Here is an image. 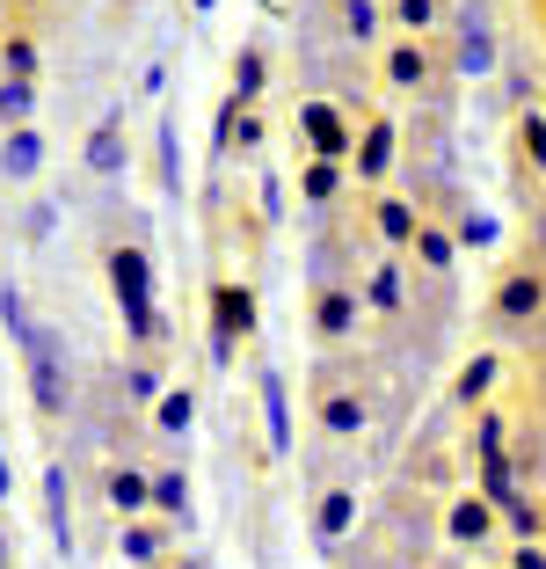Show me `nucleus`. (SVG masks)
<instances>
[{"label":"nucleus","mask_w":546,"mask_h":569,"mask_svg":"<svg viewBox=\"0 0 546 569\" xmlns=\"http://www.w3.org/2000/svg\"><path fill=\"white\" fill-rule=\"evenodd\" d=\"M415 263L431 270V278H452V263H459V234H445V227L423 219V234H415Z\"/></svg>","instance_id":"nucleus-20"},{"label":"nucleus","mask_w":546,"mask_h":569,"mask_svg":"<svg viewBox=\"0 0 546 569\" xmlns=\"http://www.w3.org/2000/svg\"><path fill=\"white\" fill-rule=\"evenodd\" d=\"M0 73H8V81H37V44L30 37H0Z\"/></svg>","instance_id":"nucleus-28"},{"label":"nucleus","mask_w":546,"mask_h":569,"mask_svg":"<svg viewBox=\"0 0 546 569\" xmlns=\"http://www.w3.org/2000/svg\"><path fill=\"white\" fill-rule=\"evenodd\" d=\"M37 168H44V132H37V124L0 132V176H8V183H30Z\"/></svg>","instance_id":"nucleus-12"},{"label":"nucleus","mask_w":546,"mask_h":569,"mask_svg":"<svg viewBox=\"0 0 546 569\" xmlns=\"http://www.w3.org/2000/svg\"><path fill=\"white\" fill-rule=\"evenodd\" d=\"M44 526H51V540H59V555H73V482H67L59 460L44 468Z\"/></svg>","instance_id":"nucleus-11"},{"label":"nucleus","mask_w":546,"mask_h":569,"mask_svg":"<svg viewBox=\"0 0 546 569\" xmlns=\"http://www.w3.org/2000/svg\"><path fill=\"white\" fill-rule=\"evenodd\" d=\"M394 118H372V132H364V147H357V176L364 183H380L386 168H394Z\"/></svg>","instance_id":"nucleus-19"},{"label":"nucleus","mask_w":546,"mask_h":569,"mask_svg":"<svg viewBox=\"0 0 546 569\" xmlns=\"http://www.w3.org/2000/svg\"><path fill=\"white\" fill-rule=\"evenodd\" d=\"M350 526H357V489H328L314 503V548H343Z\"/></svg>","instance_id":"nucleus-10"},{"label":"nucleus","mask_w":546,"mask_h":569,"mask_svg":"<svg viewBox=\"0 0 546 569\" xmlns=\"http://www.w3.org/2000/svg\"><path fill=\"white\" fill-rule=\"evenodd\" d=\"M0 569H8V533H0Z\"/></svg>","instance_id":"nucleus-43"},{"label":"nucleus","mask_w":546,"mask_h":569,"mask_svg":"<svg viewBox=\"0 0 546 569\" xmlns=\"http://www.w3.org/2000/svg\"><path fill=\"white\" fill-rule=\"evenodd\" d=\"M51 227H59V204H30V219H22V234H30V241H44Z\"/></svg>","instance_id":"nucleus-36"},{"label":"nucleus","mask_w":546,"mask_h":569,"mask_svg":"<svg viewBox=\"0 0 546 569\" xmlns=\"http://www.w3.org/2000/svg\"><path fill=\"white\" fill-rule=\"evenodd\" d=\"M81 161H88V176H102V183H110V176H124V161H132V153H124V102H110V110L95 118Z\"/></svg>","instance_id":"nucleus-6"},{"label":"nucleus","mask_w":546,"mask_h":569,"mask_svg":"<svg viewBox=\"0 0 546 569\" xmlns=\"http://www.w3.org/2000/svg\"><path fill=\"white\" fill-rule=\"evenodd\" d=\"M37 118V81H8L0 73V132H22Z\"/></svg>","instance_id":"nucleus-22"},{"label":"nucleus","mask_w":546,"mask_h":569,"mask_svg":"<svg viewBox=\"0 0 546 569\" xmlns=\"http://www.w3.org/2000/svg\"><path fill=\"white\" fill-rule=\"evenodd\" d=\"M488 315H496V329H510V336H525L532 321H546V270H510V278L496 284Z\"/></svg>","instance_id":"nucleus-3"},{"label":"nucleus","mask_w":546,"mask_h":569,"mask_svg":"<svg viewBox=\"0 0 546 569\" xmlns=\"http://www.w3.org/2000/svg\"><path fill=\"white\" fill-rule=\"evenodd\" d=\"M517 139H525L532 168H539V176H546V110H525V118H517Z\"/></svg>","instance_id":"nucleus-33"},{"label":"nucleus","mask_w":546,"mask_h":569,"mask_svg":"<svg viewBox=\"0 0 546 569\" xmlns=\"http://www.w3.org/2000/svg\"><path fill=\"white\" fill-rule=\"evenodd\" d=\"M335 190H343V161H306L299 198H306V204H335Z\"/></svg>","instance_id":"nucleus-25"},{"label":"nucleus","mask_w":546,"mask_h":569,"mask_svg":"<svg viewBox=\"0 0 546 569\" xmlns=\"http://www.w3.org/2000/svg\"><path fill=\"white\" fill-rule=\"evenodd\" d=\"M110 292H117V315H124V336H132V343H153V336H161V315H153V256L139 249H110Z\"/></svg>","instance_id":"nucleus-2"},{"label":"nucleus","mask_w":546,"mask_h":569,"mask_svg":"<svg viewBox=\"0 0 546 569\" xmlns=\"http://www.w3.org/2000/svg\"><path fill=\"white\" fill-rule=\"evenodd\" d=\"M153 147H161V190H168V198H182V139H175V118H161V124H153Z\"/></svg>","instance_id":"nucleus-26"},{"label":"nucleus","mask_w":546,"mask_h":569,"mask_svg":"<svg viewBox=\"0 0 546 569\" xmlns=\"http://www.w3.org/2000/svg\"><path fill=\"white\" fill-rule=\"evenodd\" d=\"M372 227H380V234L394 241V249H415V234H423V219H415V212H408L401 198H386L380 212H372Z\"/></svg>","instance_id":"nucleus-24"},{"label":"nucleus","mask_w":546,"mask_h":569,"mask_svg":"<svg viewBox=\"0 0 546 569\" xmlns=\"http://www.w3.org/2000/svg\"><path fill=\"white\" fill-rule=\"evenodd\" d=\"M488 380H496V351L466 358V366H459V402H481V395H488Z\"/></svg>","instance_id":"nucleus-31"},{"label":"nucleus","mask_w":546,"mask_h":569,"mask_svg":"<svg viewBox=\"0 0 546 569\" xmlns=\"http://www.w3.org/2000/svg\"><path fill=\"white\" fill-rule=\"evenodd\" d=\"M190 423H198V395H190V387H168L161 409H153V431L161 438H190Z\"/></svg>","instance_id":"nucleus-21"},{"label":"nucleus","mask_w":546,"mask_h":569,"mask_svg":"<svg viewBox=\"0 0 546 569\" xmlns=\"http://www.w3.org/2000/svg\"><path fill=\"white\" fill-rule=\"evenodd\" d=\"M445 533L459 540V548H481V540L496 533V503L481 497V489H474V497H459V503L445 511Z\"/></svg>","instance_id":"nucleus-13"},{"label":"nucleus","mask_w":546,"mask_h":569,"mask_svg":"<svg viewBox=\"0 0 546 569\" xmlns=\"http://www.w3.org/2000/svg\"><path fill=\"white\" fill-rule=\"evenodd\" d=\"M357 315H364L357 284H321V292H314V329L328 336V343H343V336H357Z\"/></svg>","instance_id":"nucleus-9"},{"label":"nucleus","mask_w":546,"mask_h":569,"mask_svg":"<svg viewBox=\"0 0 546 569\" xmlns=\"http://www.w3.org/2000/svg\"><path fill=\"white\" fill-rule=\"evenodd\" d=\"M299 139L314 147V161H357V153H350V124L335 118L328 96H306V102H299Z\"/></svg>","instance_id":"nucleus-4"},{"label":"nucleus","mask_w":546,"mask_h":569,"mask_svg":"<svg viewBox=\"0 0 546 569\" xmlns=\"http://www.w3.org/2000/svg\"><path fill=\"white\" fill-rule=\"evenodd\" d=\"M394 16H401V30H408V37H423L437 22V0H394Z\"/></svg>","instance_id":"nucleus-34"},{"label":"nucleus","mask_w":546,"mask_h":569,"mask_svg":"<svg viewBox=\"0 0 546 569\" xmlns=\"http://www.w3.org/2000/svg\"><path fill=\"white\" fill-rule=\"evenodd\" d=\"M110 511H117V526L146 519V511H153V475H139V468H117V475H110Z\"/></svg>","instance_id":"nucleus-15"},{"label":"nucleus","mask_w":546,"mask_h":569,"mask_svg":"<svg viewBox=\"0 0 546 569\" xmlns=\"http://www.w3.org/2000/svg\"><path fill=\"white\" fill-rule=\"evenodd\" d=\"M161 395H168V387H161V372H153V366H124V402L161 409Z\"/></svg>","instance_id":"nucleus-32"},{"label":"nucleus","mask_w":546,"mask_h":569,"mask_svg":"<svg viewBox=\"0 0 546 569\" xmlns=\"http://www.w3.org/2000/svg\"><path fill=\"white\" fill-rule=\"evenodd\" d=\"M263 219H284V183L277 176H263Z\"/></svg>","instance_id":"nucleus-37"},{"label":"nucleus","mask_w":546,"mask_h":569,"mask_svg":"<svg viewBox=\"0 0 546 569\" xmlns=\"http://www.w3.org/2000/svg\"><path fill=\"white\" fill-rule=\"evenodd\" d=\"M503 241V219L496 212H466L459 219V249H496Z\"/></svg>","instance_id":"nucleus-30"},{"label":"nucleus","mask_w":546,"mask_h":569,"mask_svg":"<svg viewBox=\"0 0 546 569\" xmlns=\"http://www.w3.org/2000/svg\"><path fill=\"white\" fill-rule=\"evenodd\" d=\"M0 329H8V343L22 351V372H30V402L44 409V417H67V402H73L67 343H59V329H51V321L30 315V300H22V284H16V278L0 284Z\"/></svg>","instance_id":"nucleus-1"},{"label":"nucleus","mask_w":546,"mask_h":569,"mask_svg":"<svg viewBox=\"0 0 546 569\" xmlns=\"http://www.w3.org/2000/svg\"><path fill=\"white\" fill-rule=\"evenodd\" d=\"M8 489H16V468H8V446H0V503H8Z\"/></svg>","instance_id":"nucleus-40"},{"label":"nucleus","mask_w":546,"mask_h":569,"mask_svg":"<svg viewBox=\"0 0 546 569\" xmlns=\"http://www.w3.org/2000/svg\"><path fill=\"white\" fill-rule=\"evenodd\" d=\"M255 395H263V431H270V452H292V387H284V372L277 366H263L255 372Z\"/></svg>","instance_id":"nucleus-7"},{"label":"nucleus","mask_w":546,"mask_h":569,"mask_svg":"<svg viewBox=\"0 0 546 569\" xmlns=\"http://www.w3.org/2000/svg\"><path fill=\"white\" fill-rule=\"evenodd\" d=\"M510 569H546V548H539V540H525V548L510 555Z\"/></svg>","instance_id":"nucleus-38"},{"label":"nucleus","mask_w":546,"mask_h":569,"mask_svg":"<svg viewBox=\"0 0 546 569\" xmlns=\"http://www.w3.org/2000/svg\"><path fill=\"white\" fill-rule=\"evenodd\" d=\"M452 59H459L466 81L496 73V37H488V16H481V8H459V44H452Z\"/></svg>","instance_id":"nucleus-8"},{"label":"nucleus","mask_w":546,"mask_h":569,"mask_svg":"<svg viewBox=\"0 0 546 569\" xmlns=\"http://www.w3.org/2000/svg\"><path fill=\"white\" fill-rule=\"evenodd\" d=\"M168 569H212V562H198V555H182V562H168Z\"/></svg>","instance_id":"nucleus-41"},{"label":"nucleus","mask_w":546,"mask_h":569,"mask_svg":"<svg viewBox=\"0 0 546 569\" xmlns=\"http://www.w3.org/2000/svg\"><path fill=\"white\" fill-rule=\"evenodd\" d=\"M423 81H431V59H423V44H415V37H401V44L386 51V88H401V96H415Z\"/></svg>","instance_id":"nucleus-17"},{"label":"nucleus","mask_w":546,"mask_h":569,"mask_svg":"<svg viewBox=\"0 0 546 569\" xmlns=\"http://www.w3.org/2000/svg\"><path fill=\"white\" fill-rule=\"evenodd\" d=\"M343 37L350 44H372V37H380V8H372V0H343Z\"/></svg>","instance_id":"nucleus-29"},{"label":"nucleus","mask_w":546,"mask_h":569,"mask_svg":"<svg viewBox=\"0 0 546 569\" xmlns=\"http://www.w3.org/2000/svg\"><path fill=\"white\" fill-rule=\"evenodd\" d=\"M263 81H270V59L249 44L241 59H233V102H255V96H263Z\"/></svg>","instance_id":"nucleus-27"},{"label":"nucleus","mask_w":546,"mask_h":569,"mask_svg":"<svg viewBox=\"0 0 546 569\" xmlns=\"http://www.w3.org/2000/svg\"><path fill=\"white\" fill-rule=\"evenodd\" d=\"M474 452H481V460H510V452H503V417L474 423Z\"/></svg>","instance_id":"nucleus-35"},{"label":"nucleus","mask_w":546,"mask_h":569,"mask_svg":"<svg viewBox=\"0 0 546 569\" xmlns=\"http://www.w3.org/2000/svg\"><path fill=\"white\" fill-rule=\"evenodd\" d=\"M161 88H168V67H161V59H153V67L139 73V96H161Z\"/></svg>","instance_id":"nucleus-39"},{"label":"nucleus","mask_w":546,"mask_h":569,"mask_svg":"<svg viewBox=\"0 0 546 569\" xmlns=\"http://www.w3.org/2000/svg\"><path fill=\"white\" fill-rule=\"evenodd\" d=\"M117 555H124L132 569H161L168 533H161V526H146V519H132V526H117Z\"/></svg>","instance_id":"nucleus-16"},{"label":"nucleus","mask_w":546,"mask_h":569,"mask_svg":"<svg viewBox=\"0 0 546 569\" xmlns=\"http://www.w3.org/2000/svg\"><path fill=\"white\" fill-rule=\"evenodd\" d=\"M314 423H321L328 438H364L372 409H364L357 395H343V387H328V395H321V409H314Z\"/></svg>","instance_id":"nucleus-14"},{"label":"nucleus","mask_w":546,"mask_h":569,"mask_svg":"<svg viewBox=\"0 0 546 569\" xmlns=\"http://www.w3.org/2000/svg\"><path fill=\"white\" fill-rule=\"evenodd\" d=\"M153 511H161V519H175V526L198 519V503H190V475H182V468H161V475H153Z\"/></svg>","instance_id":"nucleus-18"},{"label":"nucleus","mask_w":546,"mask_h":569,"mask_svg":"<svg viewBox=\"0 0 546 569\" xmlns=\"http://www.w3.org/2000/svg\"><path fill=\"white\" fill-rule=\"evenodd\" d=\"M255 329V292L249 284H212V358L226 366L233 358V336Z\"/></svg>","instance_id":"nucleus-5"},{"label":"nucleus","mask_w":546,"mask_h":569,"mask_svg":"<svg viewBox=\"0 0 546 569\" xmlns=\"http://www.w3.org/2000/svg\"><path fill=\"white\" fill-rule=\"evenodd\" d=\"M190 8H198V16H212V8H219V0H190Z\"/></svg>","instance_id":"nucleus-42"},{"label":"nucleus","mask_w":546,"mask_h":569,"mask_svg":"<svg viewBox=\"0 0 546 569\" xmlns=\"http://www.w3.org/2000/svg\"><path fill=\"white\" fill-rule=\"evenodd\" d=\"M364 300L380 307V315H401V307H408V278H401V263H372V284H364Z\"/></svg>","instance_id":"nucleus-23"}]
</instances>
